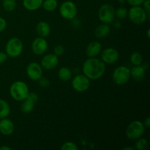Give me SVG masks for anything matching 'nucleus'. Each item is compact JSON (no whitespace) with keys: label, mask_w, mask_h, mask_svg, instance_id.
I'll list each match as a JSON object with an SVG mask.
<instances>
[{"label":"nucleus","mask_w":150,"mask_h":150,"mask_svg":"<svg viewBox=\"0 0 150 150\" xmlns=\"http://www.w3.org/2000/svg\"><path fill=\"white\" fill-rule=\"evenodd\" d=\"M83 75L90 80H98L100 79L105 72V64L101 59L96 57H89L85 60L82 67Z\"/></svg>","instance_id":"f257e3e1"},{"label":"nucleus","mask_w":150,"mask_h":150,"mask_svg":"<svg viewBox=\"0 0 150 150\" xmlns=\"http://www.w3.org/2000/svg\"><path fill=\"white\" fill-rule=\"evenodd\" d=\"M29 92V87L25 82L16 81L10 87V96L16 101H22L27 98Z\"/></svg>","instance_id":"f03ea898"},{"label":"nucleus","mask_w":150,"mask_h":150,"mask_svg":"<svg viewBox=\"0 0 150 150\" xmlns=\"http://www.w3.org/2000/svg\"><path fill=\"white\" fill-rule=\"evenodd\" d=\"M127 16L132 23L137 25L143 24L149 20L147 13L141 5L132 6L127 12Z\"/></svg>","instance_id":"7ed1b4c3"},{"label":"nucleus","mask_w":150,"mask_h":150,"mask_svg":"<svg viewBox=\"0 0 150 150\" xmlns=\"http://www.w3.org/2000/svg\"><path fill=\"white\" fill-rule=\"evenodd\" d=\"M23 49V42L18 38H10L6 43V54L11 58H16L19 57L21 54Z\"/></svg>","instance_id":"20e7f679"},{"label":"nucleus","mask_w":150,"mask_h":150,"mask_svg":"<svg viewBox=\"0 0 150 150\" xmlns=\"http://www.w3.org/2000/svg\"><path fill=\"white\" fill-rule=\"evenodd\" d=\"M145 126L141 121H133L128 125L126 129V136L130 140H136L144 135Z\"/></svg>","instance_id":"39448f33"},{"label":"nucleus","mask_w":150,"mask_h":150,"mask_svg":"<svg viewBox=\"0 0 150 150\" xmlns=\"http://www.w3.org/2000/svg\"><path fill=\"white\" fill-rule=\"evenodd\" d=\"M130 79V70L126 66H120L114 70L112 80L117 85H123Z\"/></svg>","instance_id":"423d86ee"},{"label":"nucleus","mask_w":150,"mask_h":150,"mask_svg":"<svg viewBox=\"0 0 150 150\" xmlns=\"http://www.w3.org/2000/svg\"><path fill=\"white\" fill-rule=\"evenodd\" d=\"M98 18L103 23H113L115 18V10L111 4H104L98 10Z\"/></svg>","instance_id":"0eeeda50"},{"label":"nucleus","mask_w":150,"mask_h":150,"mask_svg":"<svg viewBox=\"0 0 150 150\" xmlns=\"http://www.w3.org/2000/svg\"><path fill=\"white\" fill-rule=\"evenodd\" d=\"M77 6L72 1H64L59 7L60 16L67 20L74 19L77 16Z\"/></svg>","instance_id":"6e6552de"},{"label":"nucleus","mask_w":150,"mask_h":150,"mask_svg":"<svg viewBox=\"0 0 150 150\" xmlns=\"http://www.w3.org/2000/svg\"><path fill=\"white\" fill-rule=\"evenodd\" d=\"M72 86L78 92H86L90 86V79L85 75L79 74L72 79Z\"/></svg>","instance_id":"1a4fd4ad"},{"label":"nucleus","mask_w":150,"mask_h":150,"mask_svg":"<svg viewBox=\"0 0 150 150\" xmlns=\"http://www.w3.org/2000/svg\"><path fill=\"white\" fill-rule=\"evenodd\" d=\"M26 75L32 81H38L42 76V67L36 62H30L26 67Z\"/></svg>","instance_id":"9d476101"},{"label":"nucleus","mask_w":150,"mask_h":150,"mask_svg":"<svg viewBox=\"0 0 150 150\" xmlns=\"http://www.w3.org/2000/svg\"><path fill=\"white\" fill-rule=\"evenodd\" d=\"M100 53V59L105 64H114L118 61L119 57H120L118 51L114 48H105Z\"/></svg>","instance_id":"9b49d317"},{"label":"nucleus","mask_w":150,"mask_h":150,"mask_svg":"<svg viewBox=\"0 0 150 150\" xmlns=\"http://www.w3.org/2000/svg\"><path fill=\"white\" fill-rule=\"evenodd\" d=\"M31 48H32V52L35 55H43L48 50V44L45 38L38 37L32 41Z\"/></svg>","instance_id":"f8f14e48"},{"label":"nucleus","mask_w":150,"mask_h":150,"mask_svg":"<svg viewBox=\"0 0 150 150\" xmlns=\"http://www.w3.org/2000/svg\"><path fill=\"white\" fill-rule=\"evenodd\" d=\"M41 66L45 70H54L59 64V58L54 54H48L44 56L41 59Z\"/></svg>","instance_id":"ddd939ff"},{"label":"nucleus","mask_w":150,"mask_h":150,"mask_svg":"<svg viewBox=\"0 0 150 150\" xmlns=\"http://www.w3.org/2000/svg\"><path fill=\"white\" fill-rule=\"evenodd\" d=\"M15 130V125L13 121L4 118L0 120V133L4 136H10Z\"/></svg>","instance_id":"4468645a"},{"label":"nucleus","mask_w":150,"mask_h":150,"mask_svg":"<svg viewBox=\"0 0 150 150\" xmlns=\"http://www.w3.org/2000/svg\"><path fill=\"white\" fill-rule=\"evenodd\" d=\"M102 51V45L98 41L89 42L86 48V54L88 57H96Z\"/></svg>","instance_id":"2eb2a0df"},{"label":"nucleus","mask_w":150,"mask_h":150,"mask_svg":"<svg viewBox=\"0 0 150 150\" xmlns=\"http://www.w3.org/2000/svg\"><path fill=\"white\" fill-rule=\"evenodd\" d=\"M146 75V68L144 66L136 65L130 70V77L136 81H142L144 80Z\"/></svg>","instance_id":"dca6fc26"},{"label":"nucleus","mask_w":150,"mask_h":150,"mask_svg":"<svg viewBox=\"0 0 150 150\" xmlns=\"http://www.w3.org/2000/svg\"><path fill=\"white\" fill-rule=\"evenodd\" d=\"M36 32L38 36L41 38H45L49 36L51 34V26L49 23L44 21L38 22L36 25Z\"/></svg>","instance_id":"f3484780"},{"label":"nucleus","mask_w":150,"mask_h":150,"mask_svg":"<svg viewBox=\"0 0 150 150\" xmlns=\"http://www.w3.org/2000/svg\"><path fill=\"white\" fill-rule=\"evenodd\" d=\"M111 32V28L107 23H103L97 26L95 30V35L98 38H103L108 36Z\"/></svg>","instance_id":"a211bd4d"},{"label":"nucleus","mask_w":150,"mask_h":150,"mask_svg":"<svg viewBox=\"0 0 150 150\" xmlns=\"http://www.w3.org/2000/svg\"><path fill=\"white\" fill-rule=\"evenodd\" d=\"M43 0H23V5L29 11H35L42 7Z\"/></svg>","instance_id":"6ab92c4d"},{"label":"nucleus","mask_w":150,"mask_h":150,"mask_svg":"<svg viewBox=\"0 0 150 150\" xmlns=\"http://www.w3.org/2000/svg\"><path fill=\"white\" fill-rule=\"evenodd\" d=\"M58 77L62 81H68L72 79L73 73L70 68L67 67H62L59 70Z\"/></svg>","instance_id":"aec40b11"},{"label":"nucleus","mask_w":150,"mask_h":150,"mask_svg":"<svg viewBox=\"0 0 150 150\" xmlns=\"http://www.w3.org/2000/svg\"><path fill=\"white\" fill-rule=\"evenodd\" d=\"M22 101H23V103L21 105V110L22 112L24 113V114H29V113L32 112L34 109V107H35V103L27 98Z\"/></svg>","instance_id":"412c9836"},{"label":"nucleus","mask_w":150,"mask_h":150,"mask_svg":"<svg viewBox=\"0 0 150 150\" xmlns=\"http://www.w3.org/2000/svg\"><path fill=\"white\" fill-rule=\"evenodd\" d=\"M10 113V107L8 103L3 99H0V120L7 118Z\"/></svg>","instance_id":"4be33fe9"},{"label":"nucleus","mask_w":150,"mask_h":150,"mask_svg":"<svg viewBox=\"0 0 150 150\" xmlns=\"http://www.w3.org/2000/svg\"><path fill=\"white\" fill-rule=\"evenodd\" d=\"M42 7L47 12H54L58 7L57 0H43Z\"/></svg>","instance_id":"5701e85b"},{"label":"nucleus","mask_w":150,"mask_h":150,"mask_svg":"<svg viewBox=\"0 0 150 150\" xmlns=\"http://www.w3.org/2000/svg\"><path fill=\"white\" fill-rule=\"evenodd\" d=\"M130 60L132 64H133L134 66L140 65V64H142V63H143V56H142L141 53L138 52V51H134L130 55Z\"/></svg>","instance_id":"b1692460"},{"label":"nucleus","mask_w":150,"mask_h":150,"mask_svg":"<svg viewBox=\"0 0 150 150\" xmlns=\"http://www.w3.org/2000/svg\"><path fill=\"white\" fill-rule=\"evenodd\" d=\"M2 7L5 11H13L16 7V0H3Z\"/></svg>","instance_id":"393cba45"},{"label":"nucleus","mask_w":150,"mask_h":150,"mask_svg":"<svg viewBox=\"0 0 150 150\" xmlns=\"http://www.w3.org/2000/svg\"><path fill=\"white\" fill-rule=\"evenodd\" d=\"M136 149L137 150H146L148 148V142L146 139L139 138L136 139Z\"/></svg>","instance_id":"a878e982"},{"label":"nucleus","mask_w":150,"mask_h":150,"mask_svg":"<svg viewBox=\"0 0 150 150\" xmlns=\"http://www.w3.org/2000/svg\"><path fill=\"white\" fill-rule=\"evenodd\" d=\"M127 9L124 7H120L115 10V16L119 19H124L127 16Z\"/></svg>","instance_id":"bb28decb"},{"label":"nucleus","mask_w":150,"mask_h":150,"mask_svg":"<svg viewBox=\"0 0 150 150\" xmlns=\"http://www.w3.org/2000/svg\"><path fill=\"white\" fill-rule=\"evenodd\" d=\"M78 146L74 142H67L63 144L61 146L62 150H78Z\"/></svg>","instance_id":"cd10ccee"},{"label":"nucleus","mask_w":150,"mask_h":150,"mask_svg":"<svg viewBox=\"0 0 150 150\" xmlns=\"http://www.w3.org/2000/svg\"><path fill=\"white\" fill-rule=\"evenodd\" d=\"M38 83H39V85L41 86V87L46 88L49 86L51 82H50L49 79H47V78L45 77H42H42L38 80Z\"/></svg>","instance_id":"c85d7f7f"},{"label":"nucleus","mask_w":150,"mask_h":150,"mask_svg":"<svg viewBox=\"0 0 150 150\" xmlns=\"http://www.w3.org/2000/svg\"><path fill=\"white\" fill-rule=\"evenodd\" d=\"M64 53V48L61 45H56L54 49V54L57 57H60Z\"/></svg>","instance_id":"c756f323"},{"label":"nucleus","mask_w":150,"mask_h":150,"mask_svg":"<svg viewBox=\"0 0 150 150\" xmlns=\"http://www.w3.org/2000/svg\"><path fill=\"white\" fill-rule=\"evenodd\" d=\"M142 5H143V8L147 13V16L149 20L150 19V0H144L142 3Z\"/></svg>","instance_id":"7c9ffc66"},{"label":"nucleus","mask_w":150,"mask_h":150,"mask_svg":"<svg viewBox=\"0 0 150 150\" xmlns=\"http://www.w3.org/2000/svg\"><path fill=\"white\" fill-rule=\"evenodd\" d=\"M144 0H126L127 3L131 6L142 5Z\"/></svg>","instance_id":"2f4dec72"},{"label":"nucleus","mask_w":150,"mask_h":150,"mask_svg":"<svg viewBox=\"0 0 150 150\" xmlns=\"http://www.w3.org/2000/svg\"><path fill=\"white\" fill-rule=\"evenodd\" d=\"M7 21L5 19L2 17H0V33L5 30V29L7 28Z\"/></svg>","instance_id":"473e14b6"},{"label":"nucleus","mask_w":150,"mask_h":150,"mask_svg":"<svg viewBox=\"0 0 150 150\" xmlns=\"http://www.w3.org/2000/svg\"><path fill=\"white\" fill-rule=\"evenodd\" d=\"M27 98L32 100V101H34L35 103L38 100L39 97H38V95L35 92H29V94L27 95Z\"/></svg>","instance_id":"72a5a7b5"},{"label":"nucleus","mask_w":150,"mask_h":150,"mask_svg":"<svg viewBox=\"0 0 150 150\" xmlns=\"http://www.w3.org/2000/svg\"><path fill=\"white\" fill-rule=\"evenodd\" d=\"M7 57H8V56L7 55L6 53L3 52V51H0V64L5 62L7 59Z\"/></svg>","instance_id":"f704fd0d"},{"label":"nucleus","mask_w":150,"mask_h":150,"mask_svg":"<svg viewBox=\"0 0 150 150\" xmlns=\"http://www.w3.org/2000/svg\"><path fill=\"white\" fill-rule=\"evenodd\" d=\"M143 124L145 126V127H146V128H149L150 127V117H146V118L145 119Z\"/></svg>","instance_id":"c9c22d12"},{"label":"nucleus","mask_w":150,"mask_h":150,"mask_svg":"<svg viewBox=\"0 0 150 150\" xmlns=\"http://www.w3.org/2000/svg\"><path fill=\"white\" fill-rule=\"evenodd\" d=\"M12 148L8 146H0V150H11Z\"/></svg>","instance_id":"e433bc0d"},{"label":"nucleus","mask_w":150,"mask_h":150,"mask_svg":"<svg viewBox=\"0 0 150 150\" xmlns=\"http://www.w3.org/2000/svg\"><path fill=\"white\" fill-rule=\"evenodd\" d=\"M118 1V2L120 3V4H124L125 3L126 0H117Z\"/></svg>","instance_id":"4c0bfd02"},{"label":"nucleus","mask_w":150,"mask_h":150,"mask_svg":"<svg viewBox=\"0 0 150 150\" xmlns=\"http://www.w3.org/2000/svg\"><path fill=\"white\" fill-rule=\"evenodd\" d=\"M121 26H122V24L120 23V22H117V23H116V24H115V26L117 28H120L121 27Z\"/></svg>","instance_id":"58836bf2"},{"label":"nucleus","mask_w":150,"mask_h":150,"mask_svg":"<svg viewBox=\"0 0 150 150\" xmlns=\"http://www.w3.org/2000/svg\"><path fill=\"white\" fill-rule=\"evenodd\" d=\"M123 149H125V150H127V149L133 150V148H132V147H125V148H123Z\"/></svg>","instance_id":"ea45409f"},{"label":"nucleus","mask_w":150,"mask_h":150,"mask_svg":"<svg viewBox=\"0 0 150 150\" xmlns=\"http://www.w3.org/2000/svg\"><path fill=\"white\" fill-rule=\"evenodd\" d=\"M146 34H147V38H150V29H148Z\"/></svg>","instance_id":"a19ab883"}]
</instances>
